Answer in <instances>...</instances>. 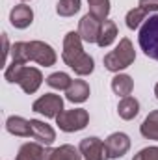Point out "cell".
Instances as JSON below:
<instances>
[{
  "instance_id": "d6986e66",
  "label": "cell",
  "mask_w": 158,
  "mask_h": 160,
  "mask_svg": "<svg viewBox=\"0 0 158 160\" xmlns=\"http://www.w3.org/2000/svg\"><path fill=\"white\" fill-rule=\"evenodd\" d=\"M43 153H45V149H43V143H39V142L24 143V145H21L15 160H41Z\"/></svg>"
},
{
  "instance_id": "4316f807",
  "label": "cell",
  "mask_w": 158,
  "mask_h": 160,
  "mask_svg": "<svg viewBox=\"0 0 158 160\" xmlns=\"http://www.w3.org/2000/svg\"><path fill=\"white\" fill-rule=\"evenodd\" d=\"M140 8H143L147 13L158 11V0H140Z\"/></svg>"
},
{
  "instance_id": "5bb4252c",
  "label": "cell",
  "mask_w": 158,
  "mask_h": 160,
  "mask_svg": "<svg viewBox=\"0 0 158 160\" xmlns=\"http://www.w3.org/2000/svg\"><path fill=\"white\" fill-rule=\"evenodd\" d=\"M6 128L13 136H21V138H30L32 136V125H30V121L21 118V116H9L7 121H6Z\"/></svg>"
},
{
  "instance_id": "603a6c76",
  "label": "cell",
  "mask_w": 158,
  "mask_h": 160,
  "mask_svg": "<svg viewBox=\"0 0 158 160\" xmlns=\"http://www.w3.org/2000/svg\"><path fill=\"white\" fill-rule=\"evenodd\" d=\"M80 6H82L80 0H60L56 6V11L60 17H73L75 13L80 11Z\"/></svg>"
},
{
  "instance_id": "9c48e42d",
  "label": "cell",
  "mask_w": 158,
  "mask_h": 160,
  "mask_svg": "<svg viewBox=\"0 0 158 160\" xmlns=\"http://www.w3.org/2000/svg\"><path fill=\"white\" fill-rule=\"evenodd\" d=\"M101 26L102 21L99 17H95L93 13H87L80 19L78 22V34L84 43H97L99 34H101Z\"/></svg>"
},
{
  "instance_id": "7a4b0ae2",
  "label": "cell",
  "mask_w": 158,
  "mask_h": 160,
  "mask_svg": "<svg viewBox=\"0 0 158 160\" xmlns=\"http://www.w3.org/2000/svg\"><path fill=\"white\" fill-rule=\"evenodd\" d=\"M4 77L9 84H19L22 88V91L28 95L36 93L43 84V75L37 67H28L24 63H15V62H11L6 67Z\"/></svg>"
},
{
  "instance_id": "ac0fdd59",
  "label": "cell",
  "mask_w": 158,
  "mask_h": 160,
  "mask_svg": "<svg viewBox=\"0 0 158 160\" xmlns=\"http://www.w3.org/2000/svg\"><path fill=\"white\" fill-rule=\"evenodd\" d=\"M140 132L147 140H158V110H153L140 127Z\"/></svg>"
},
{
  "instance_id": "7c38bea8",
  "label": "cell",
  "mask_w": 158,
  "mask_h": 160,
  "mask_svg": "<svg viewBox=\"0 0 158 160\" xmlns=\"http://www.w3.org/2000/svg\"><path fill=\"white\" fill-rule=\"evenodd\" d=\"M9 22H11L15 28H19V30L28 28V26L34 22V11H32V8L26 6V4L15 6V8L11 9V13H9Z\"/></svg>"
},
{
  "instance_id": "44dd1931",
  "label": "cell",
  "mask_w": 158,
  "mask_h": 160,
  "mask_svg": "<svg viewBox=\"0 0 158 160\" xmlns=\"http://www.w3.org/2000/svg\"><path fill=\"white\" fill-rule=\"evenodd\" d=\"M71 77L67 75V73H62V71H58V73H52V75H48L47 77V84L52 88V89H69V86H71Z\"/></svg>"
},
{
  "instance_id": "6da1fadb",
  "label": "cell",
  "mask_w": 158,
  "mask_h": 160,
  "mask_svg": "<svg viewBox=\"0 0 158 160\" xmlns=\"http://www.w3.org/2000/svg\"><path fill=\"white\" fill-rule=\"evenodd\" d=\"M62 60L65 65H69L78 77L91 75L95 69V62L89 54L84 52L82 38L78 32H69L63 39V50H62Z\"/></svg>"
},
{
  "instance_id": "cb8c5ba5",
  "label": "cell",
  "mask_w": 158,
  "mask_h": 160,
  "mask_svg": "<svg viewBox=\"0 0 158 160\" xmlns=\"http://www.w3.org/2000/svg\"><path fill=\"white\" fill-rule=\"evenodd\" d=\"M89 4V13L99 17L101 21H106L110 15V0H87Z\"/></svg>"
},
{
  "instance_id": "8992f818",
  "label": "cell",
  "mask_w": 158,
  "mask_h": 160,
  "mask_svg": "<svg viewBox=\"0 0 158 160\" xmlns=\"http://www.w3.org/2000/svg\"><path fill=\"white\" fill-rule=\"evenodd\" d=\"M58 60L56 50L45 41H28V62H36L39 65L50 67Z\"/></svg>"
},
{
  "instance_id": "30bf717a",
  "label": "cell",
  "mask_w": 158,
  "mask_h": 160,
  "mask_svg": "<svg viewBox=\"0 0 158 160\" xmlns=\"http://www.w3.org/2000/svg\"><path fill=\"white\" fill-rule=\"evenodd\" d=\"M104 145H106V151H108L110 158H121L130 149V138L125 132H114L104 140Z\"/></svg>"
},
{
  "instance_id": "2e32d148",
  "label": "cell",
  "mask_w": 158,
  "mask_h": 160,
  "mask_svg": "<svg viewBox=\"0 0 158 160\" xmlns=\"http://www.w3.org/2000/svg\"><path fill=\"white\" fill-rule=\"evenodd\" d=\"M117 114H119V118L125 119V121L134 119L140 114V102H138V99H134L130 95L128 97H123L117 104Z\"/></svg>"
},
{
  "instance_id": "9a60e30c",
  "label": "cell",
  "mask_w": 158,
  "mask_h": 160,
  "mask_svg": "<svg viewBox=\"0 0 158 160\" xmlns=\"http://www.w3.org/2000/svg\"><path fill=\"white\" fill-rule=\"evenodd\" d=\"M65 97L71 102H84V101H87V97H89V86H87V82L80 80V78L73 80L71 86H69V89L65 91Z\"/></svg>"
},
{
  "instance_id": "f1b7e54d",
  "label": "cell",
  "mask_w": 158,
  "mask_h": 160,
  "mask_svg": "<svg viewBox=\"0 0 158 160\" xmlns=\"http://www.w3.org/2000/svg\"><path fill=\"white\" fill-rule=\"evenodd\" d=\"M22 2H28V0H22Z\"/></svg>"
},
{
  "instance_id": "5b68a950",
  "label": "cell",
  "mask_w": 158,
  "mask_h": 160,
  "mask_svg": "<svg viewBox=\"0 0 158 160\" xmlns=\"http://www.w3.org/2000/svg\"><path fill=\"white\" fill-rule=\"evenodd\" d=\"M89 123V114L84 108H73V110H63L58 118L56 125L60 127V130L63 132H78L82 128H86Z\"/></svg>"
},
{
  "instance_id": "7402d4cb",
  "label": "cell",
  "mask_w": 158,
  "mask_h": 160,
  "mask_svg": "<svg viewBox=\"0 0 158 160\" xmlns=\"http://www.w3.org/2000/svg\"><path fill=\"white\" fill-rule=\"evenodd\" d=\"M147 15H149V13H147L143 8H140V6L134 8V9H130V11L126 13V19H125V21H126V26H128L130 30L140 28V24L147 21Z\"/></svg>"
},
{
  "instance_id": "52a82bcc",
  "label": "cell",
  "mask_w": 158,
  "mask_h": 160,
  "mask_svg": "<svg viewBox=\"0 0 158 160\" xmlns=\"http://www.w3.org/2000/svg\"><path fill=\"white\" fill-rule=\"evenodd\" d=\"M32 110L45 118H58L63 112V99L56 93H45L32 104Z\"/></svg>"
},
{
  "instance_id": "e0dca14e",
  "label": "cell",
  "mask_w": 158,
  "mask_h": 160,
  "mask_svg": "<svg viewBox=\"0 0 158 160\" xmlns=\"http://www.w3.org/2000/svg\"><path fill=\"white\" fill-rule=\"evenodd\" d=\"M116 38H117V26H116V22H114V21H108V19L102 21V26H101V34H99L97 45H99L101 48H104V47L112 45Z\"/></svg>"
},
{
  "instance_id": "83f0119b",
  "label": "cell",
  "mask_w": 158,
  "mask_h": 160,
  "mask_svg": "<svg viewBox=\"0 0 158 160\" xmlns=\"http://www.w3.org/2000/svg\"><path fill=\"white\" fill-rule=\"evenodd\" d=\"M155 95H156V99H158V84L155 86Z\"/></svg>"
},
{
  "instance_id": "484cf974",
  "label": "cell",
  "mask_w": 158,
  "mask_h": 160,
  "mask_svg": "<svg viewBox=\"0 0 158 160\" xmlns=\"http://www.w3.org/2000/svg\"><path fill=\"white\" fill-rule=\"evenodd\" d=\"M132 160H158V147H145L138 155H134Z\"/></svg>"
},
{
  "instance_id": "4fadbf2b",
  "label": "cell",
  "mask_w": 158,
  "mask_h": 160,
  "mask_svg": "<svg viewBox=\"0 0 158 160\" xmlns=\"http://www.w3.org/2000/svg\"><path fill=\"white\" fill-rule=\"evenodd\" d=\"M30 125H32V138L37 140L43 145H52L54 140H56V132L50 125H47L45 121L39 119H30Z\"/></svg>"
},
{
  "instance_id": "3957f363",
  "label": "cell",
  "mask_w": 158,
  "mask_h": 160,
  "mask_svg": "<svg viewBox=\"0 0 158 160\" xmlns=\"http://www.w3.org/2000/svg\"><path fill=\"white\" fill-rule=\"evenodd\" d=\"M136 60V50L134 45L128 38H123L119 41V45L104 56V67L112 73H119L126 67H130Z\"/></svg>"
},
{
  "instance_id": "277c9868",
  "label": "cell",
  "mask_w": 158,
  "mask_h": 160,
  "mask_svg": "<svg viewBox=\"0 0 158 160\" xmlns=\"http://www.w3.org/2000/svg\"><path fill=\"white\" fill-rule=\"evenodd\" d=\"M138 43H140V48L143 50L145 56H149L151 60L158 62V13L151 15L141 24Z\"/></svg>"
},
{
  "instance_id": "ffe728a7",
  "label": "cell",
  "mask_w": 158,
  "mask_h": 160,
  "mask_svg": "<svg viewBox=\"0 0 158 160\" xmlns=\"http://www.w3.org/2000/svg\"><path fill=\"white\" fill-rule=\"evenodd\" d=\"M112 89L119 97H128L134 89V82L128 75H116L112 78Z\"/></svg>"
},
{
  "instance_id": "ba28073f",
  "label": "cell",
  "mask_w": 158,
  "mask_h": 160,
  "mask_svg": "<svg viewBox=\"0 0 158 160\" xmlns=\"http://www.w3.org/2000/svg\"><path fill=\"white\" fill-rule=\"evenodd\" d=\"M80 153L84 160H108V151H106V145L102 140L95 138V136H89V138H84L78 145Z\"/></svg>"
},
{
  "instance_id": "d4e9b609",
  "label": "cell",
  "mask_w": 158,
  "mask_h": 160,
  "mask_svg": "<svg viewBox=\"0 0 158 160\" xmlns=\"http://www.w3.org/2000/svg\"><path fill=\"white\" fill-rule=\"evenodd\" d=\"M11 58L15 63H28V41H19L11 47Z\"/></svg>"
},
{
  "instance_id": "8fae6325",
  "label": "cell",
  "mask_w": 158,
  "mask_h": 160,
  "mask_svg": "<svg viewBox=\"0 0 158 160\" xmlns=\"http://www.w3.org/2000/svg\"><path fill=\"white\" fill-rule=\"evenodd\" d=\"M82 153H80V149H77L75 145H69V143H65V145H60V147H56V149H45V153H43V158L41 160H82Z\"/></svg>"
}]
</instances>
